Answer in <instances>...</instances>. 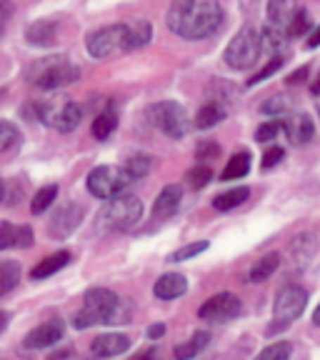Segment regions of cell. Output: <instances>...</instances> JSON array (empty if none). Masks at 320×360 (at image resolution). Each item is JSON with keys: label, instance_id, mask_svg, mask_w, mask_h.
<instances>
[{"label": "cell", "instance_id": "1", "mask_svg": "<svg viewBox=\"0 0 320 360\" xmlns=\"http://www.w3.org/2000/svg\"><path fill=\"white\" fill-rule=\"evenodd\" d=\"M165 20L178 38L203 40L223 25V8L220 0H173Z\"/></svg>", "mask_w": 320, "mask_h": 360}, {"label": "cell", "instance_id": "2", "mask_svg": "<svg viewBox=\"0 0 320 360\" xmlns=\"http://www.w3.org/2000/svg\"><path fill=\"white\" fill-rule=\"evenodd\" d=\"M153 38V28L148 20H130V22H115L105 28L90 33L85 45L93 58H113L123 53L138 51L148 45Z\"/></svg>", "mask_w": 320, "mask_h": 360}, {"label": "cell", "instance_id": "3", "mask_svg": "<svg viewBox=\"0 0 320 360\" xmlns=\"http://www.w3.org/2000/svg\"><path fill=\"white\" fill-rule=\"evenodd\" d=\"M133 315V305L125 298L115 295L108 288H93L85 292L83 308L75 313L73 326L78 330L93 326H118V323H128Z\"/></svg>", "mask_w": 320, "mask_h": 360}, {"label": "cell", "instance_id": "4", "mask_svg": "<svg viewBox=\"0 0 320 360\" xmlns=\"http://www.w3.org/2000/svg\"><path fill=\"white\" fill-rule=\"evenodd\" d=\"M143 215V202L138 195L130 193H118V195L108 198V202L101 208L96 218L98 233H120L130 231Z\"/></svg>", "mask_w": 320, "mask_h": 360}, {"label": "cell", "instance_id": "5", "mask_svg": "<svg viewBox=\"0 0 320 360\" xmlns=\"http://www.w3.org/2000/svg\"><path fill=\"white\" fill-rule=\"evenodd\" d=\"M80 75L78 65L65 56H53V58H40L30 65L28 80L40 90H58L65 85L75 83Z\"/></svg>", "mask_w": 320, "mask_h": 360}, {"label": "cell", "instance_id": "6", "mask_svg": "<svg viewBox=\"0 0 320 360\" xmlns=\"http://www.w3.org/2000/svg\"><path fill=\"white\" fill-rule=\"evenodd\" d=\"M305 305H308V292H305L303 288L295 285V283L283 285L276 295V305H273V321L276 323L268 328L270 335L278 330H286L288 326H293V323L303 315Z\"/></svg>", "mask_w": 320, "mask_h": 360}, {"label": "cell", "instance_id": "7", "mask_svg": "<svg viewBox=\"0 0 320 360\" xmlns=\"http://www.w3.org/2000/svg\"><path fill=\"white\" fill-rule=\"evenodd\" d=\"M38 118L45 125L60 130V133H70L80 125L83 120V108L73 103L70 98H53V101H43L35 105Z\"/></svg>", "mask_w": 320, "mask_h": 360}, {"label": "cell", "instance_id": "8", "mask_svg": "<svg viewBox=\"0 0 320 360\" xmlns=\"http://www.w3.org/2000/svg\"><path fill=\"white\" fill-rule=\"evenodd\" d=\"M130 183H133V178L123 165H98L88 173V191L101 200L125 193Z\"/></svg>", "mask_w": 320, "mask_h": 360}, {"label": "cell", "instance_id": "9", "mask_svg": "<svg viewBox=\"0 0 320 360\" xmlns=\"http://www.w3.org/2000/svg\"><path fill=\"white\" fill-rule=\"evenodd\" d=\"M148 115H151L153 125H155L158 130H163L168 138H175V141L183 138V135L191 130V120H188L186 108L175 101L155 103V105L148 110Z\"/></svg>", "mask_w": 320, "mask_h": 360}, {"label": "cell", "instance_id": "10", "mask_svg": "<svg viewBox=\"0 0 320 360\" xmlns=\"http://www.w3.org/2000/svg\"><path fill=\"white\" fill-rule=\"evenodd\" d=\"M260 38L253 28H243L236 38L231 40V45L225 48V63L233 70H248L253 68L260 58Z\"/></svg>", "mask_w": 320, "mask_h": 360}, {"label": "cell", "instance_id": "11", "mask_svg": "<svg viewBox=\"0 0 320 360\" xmlns=\"http://www.w3.org/2000/svg\"><path fill=\"white\" fill-rule=\"evenodd\" d=\"M243 310L241 300L233 295V292H218L213 298H208L205 303L198 308V315H200V321H208V323H225V321H233L238 318Z\"/></svg>", "mask_w": 320, "mask_h": 360}, {"label": "cell", "instance_id": "12", "mask_svg": "<svg viewBox=\"0 0 320 360\" xmlns=\"http://www.w3.org/2000/svg\"><path fill=\"white\" fill-rule=\"evenodd\" d=\"M80 220H83V208L75 205V202H68V205L56 210L51 225H48V233H51L53 238H58V240H63V238H68L78 228Z\"/></svg>", "mask_w": 320, "mask_h": 360}, {"label": "cell", "instance_id": "13", "mask_svg": "<svg viewBox=\"0 0 320 360\" xmlns=\"http://www.w3.org/2000/svg\"><path fill=\"white\" fill-rule=\"evenodd\" d=\"M63 323L60 321H48L43 326L33 328V330L25 335V348L30 350H43V348H51L56 345L58 340H63Z\"/></svg>", "mask_w": 320, "mask_h": 360}, {"label": "cell", "instance_id": "14", "mask_svg": "<svg viewBox=\"0 0 320 360\" xmlns=\"http://www.w3.org/2000/svg\"><path fill=\"white\" fill-rule=\"evenodd\" d=\"M130 348V338L123 333H105V335H98L93 343H90V353L96 358H115V355H123Z\"/></svg>", "mask_w": 320, "mask_h": 360}, {"label": "cell", "instance_id": "15", "mask_svg": "<svg viewBox=\"0 0 320 360\" xmlns=\"http://www.w3.org/2000/svg\"><path fill=\"white\" fill-rule=\"evenodd\" d=\"M33 240H35L33 228H28V225L0 223V250H8V248H30Z\"/></svg>", "mask_w": 320, "mask_h": 360}, {"label": "cell", "instance_id": "16", "mask_svg": "<svg viewBox=\"0 0 320 360\" xmlns=\"http://www.w3.org/2000/svg\"><path fill=\"white\" fill-rule=\"evenodd\" d=\"M180 200H183V188L180 186L163 188V193L155 198V205H153V218L155 220L173 218V215L180 210Z\"/></svg>", "mask_w": 320, "mask_h": 360}, {"label": "cell", "instance_id": "17", "mask_svg": "<svg viewBox=\"0 0 320 360\" xmlns=\"http://www.w3.org/2000/svg\"><path fill=\"white\" fill-rule=\"evenodd\" d=\"M281 130H286V135L290 138L295 146L300 143H308L313 138L315 128H313V120L305 115V112H295V115H288L286 120L281 123Z\"/></svg>", "mask_w": 320, "mask_h": 360}, {"label": "cell", "instance_id": "18", "mask_svg": "<svg viewBox=\"0 0 320 360\" xmlns=\"http://www.w3.org/2000/svg\"><path fill=\"white\" fill-rule=\"evenodd\" d=\"M188 290V278L180 276V273H165L155 281L153 285V292H155V298L160 300H175L180 295H186Z\"/></svg>", "mask_w": 320, "mask_h": 360}, {"label": "cell", "instance_id": "19", "mask_svg": "<svg viewBox=\"0 0 320 360\" xmlns=\"http://www.w3.org/2000/svg\"><path fill=\"white\" fill-rule=\"evenodd\" d=\"M58 38V22L56 20H38L25 30V40L35 48H48Z\"/></svg>", "mask_w": 320, "mask_h": 360}, {"label": "cell", "instance_id": "20", "mask_svg": "<svg viewBox=\"0 0 320 360\" xmlns=\"http://www.w3.org/2000/svg\"><path fill=\"white\" fill-rule=\"evenodd\" d=\"M315 248H318V240H315L313 233H303L293 240L290 245V260H293V268L295 270H303L308 265V260L313 258Z\"/></svg>", "mask_w": 320, "mask_h": 360}, {"label": "cell", "instance_id": "21", "mask_svg": "<svg viewBox=\"0 0 320 360\" xmlns=\"http://www.w3.org/2000/svg\"><path fill=\"white\" fill-rule=\"evenodd\" d=\"M260 38V51H268L273 56H281L283 51L288 48V30L286 28H278V25H265L263 33L258 35Z\"/></svg>", "mask_w": 320, "mask_h": 360}, {"label": "cell", "instance_id": "22", "mask_svg": "<svg viewBox=\"0 0 320 360\" xmlns=\"http://www.w3.org/2000/svg\"><path fill=\"white\" fill-rule=\"evenodd\" d=\"M295 11H298V3H295V0H268V20H270V25L288 28V22L293 20Z\"/></svg>", "mask_w": 320, "mask_h": 360}, {"label": "cell", "instance_id": "23", "mask_svg": "<svg viewBox=\"0 0 320 360\" xmlns=\"http://www.w3.org/2000/svg\"><path fill=\"white\" fill-rule=\"evenodd\" d=\"M68 263H70V253H68V250H60V253H56V255H48V258H43L33 270H30V278H33V281L51 278V276H56L58 270L65 268Z\"/></svg>", "mask_w": 320, "mask_h": 360}, {"label": "cell", "instance_id": "24", "mask_svg": "<svg viewBox=\"0 0 320 360\" xmlns=\"http://www.w3.org/2000/svg\"><path fill=\"white\" fill-rule=\"evenodd\" d=\"M208 343H210V333H205V330L193 333L191 340H186V343H180L178 348H175V358H180V360L196 358V355H200L203 350L208 348Z\"/></svg>", "mask_w": 320, "mask_h": 360}, {"label": "cell", "instance_id": "25", "mask_svg": "<svg viewBox=\"0 0 320 360\" xmlns=\"http://www.w3.org/2000/svg\"><path fill=\"white\" fill-rule=\"evenodd\" d=\"M278 265H281V253H268V255H263V258H260L258 263H255L253 268H250V281H253V283L268 281V278L278 270Z\"/></svg>", "mask_w": 320, "mask_h": 360}, {"label": "cell", "instance_id": "26", "mask_svg": "<svg viewBox=\"0 0 320 360\" xmlns=\"http://www.w3.org/2000/svg\"><path fill=\"white\" fill-rule=\"evenodd\" d=\"M20 281V265L15 260H0V298L8 295Z\"/></svg>", "mask_w": 320, "mask_h": 360}, {"label": "cell", "instance_id": "27", "mask_svg": "<svg viewBox=\"0 0 320 360\" xmlns=\"http://www.w3.org/2000/svg\"><path fill=\"white\" fill-rule=\"evenodd\" d=\"M225 118V108L220 103H208V105H203L196 115V128L205 130V128H213L218 125L220 120Z\"/></svg>", "mask_w": 320, "mask_h": 360}, {"label": "cell", "instance_id": "28", "mask_svg": "<svg viewBox=\"0 0 320 360\" xmlns=\"http://www.w3.org/2000/svg\"><path fill=\"white\" fill-rule=\"evenodd\" d=\"M248 195H250V191H248V188H233V191L215 195L213 208L215 210H233V208H238L241 202H245Z\"/></svg>", "mask_w": 320, "mask_h": 360}, {"label": "cell", "instance_id": "29", "mask_svg": "<svg viewBox=\"0 0 320 360\" xmlns=\"http://www.w3.org/2000/svg\"><path fill=\"white\" fill-rule=\"evenodd\" d=\"M248 170H250V153H236V155L228 160V165H225L223 170V180H238L243 178V175H248Z\"/></svg>", "mask_w": 320, "mask_h": 360}, {"label": "cell", "instance_id": "30", "mask_svg": "<svg viewBox=\"0 0 320 360\" xmlns=\"http://www.w3.org/2000/svg\"><path fill=\"white\" fill-rule=\"evenodd\" d=\"M115 125H118L115 110H103L101 115L93 120V138H96V141H105L108 135L115 130Z\"/></svg>", "mask_w": 320, "mask_h": 360}, {"label": "cell", "instance_id": "31", "mask_svg": "<svg viewBox=\"0 0 320 360\" xmlns=\"http://www.w3.org/2000/svg\"><path fill=\"white\" fill-rule=\"evenodd\" d=\"M123 168L128 170V175L133 180H141V178H146V175L151 173L153 158L151 155H143V153H135V155H130L128 160H125Z\"/></svg>", "mask_w": 320, "mask_h": 360}, {"label": "cell", "instance_id": "32", "mask_svg": "<svg viewBox=\"0 0 320 360\" xmlns=\"http://www.w3.org/2000/svg\"><path fill=\"white\" fill-rule=\"evenodd\" d=\"M56 198H58V186H56V183H53V186H43L33 195V200H30V213H33V215L45 213V210L53 205V200H56Z\"/></svg>", "mask_w": 320, "mask_h": 360}, {"label": "cell", "instance_id": "33", "mask_svg": "<svg viewBox=\"0 0 320 360\" xmlns=\"http://www.w3.org/2000/svg\"><path fill=\"white\" fill-rule=\"evenodd\" d=\"M210 248V243L208 240H198V243H191V245H183L180 250H175L173 255H170V263H183V260H191V258H196V255H200V253H205Z\"/></svg>", "mask_w": 320, "mask_h": 360}, {"label": "cell", "instance_id": "34", "mask_svg": "<svg viewBox=\"0 0 320 360\" xmlns=\"http://www.w3.org/2000/svg\"><path fill=\"white\" fill-rule=\"evenodd\" d=\"M20 143V130L8 120H0V153L11 150Z\"/></svg>", "mask_w": 320, "mask_h": 360}, {"label": "cell", "instance_id": "35", "mask_svg": "<svg viewBox=\"0 0 320 360\" xmlns=\"http://www.w3.org/2000/svg\"><path fill=\"white\" fill-rule=\"evenodd\" d=\"M310 25H313V22H310V15L303 11V8H298V11H295V15H293V20L288 22L286 30H288V35H290V38H300V35L308 33Z\"/></svg>", "mask_w": 320, "mask_h": 360}, {"label": "cell", "instance_id": "36", "mask_svg": "<svg viewBox=\"0 0 320 360\" xmlns=\"http://www.w3.org/2000/svg\"><path fill=\"white\" fill-rule=\"evenodd\" d=\"M293 108L290 98L288 96H273L270 101L263 103V112L265 115H288Z\"/></svg>", "mask_w": 320, "mask_h": 360}, {"label": "cell", "instance_id": "37", "mask_svg": "<svg viewBox=\"0 0 320 360\" xmlns=\"http://www.w3.org/2000/svg\"><path fill=\"white\" fill-rule=\"evenodd\" d=\"M186 180L191 183V188L200 191V188H205L210 183V168H208V165H196V168L188 170Z\"/></svg>", "mask_w": 320, "mask_h": 360}, {"label": "cell", "instance_id": "38", "mask_svg": "<svg viewBox=\"0 0 320 360\" xmlns=\"http://www.w3.org/2000/svg\"><path fill=\"white\" fill-rule=\"evenodd\" d=\"M290 353H293V348L288 343H273L260 350L258 358L260 360H286V358H290Z\"/></svg>", "mask_w": 320, "mask_h": 360}, {"label": "cell", "instance_id": "39", "mask_svg": "<svg viewBox=\"0 0 320 360\" xmlns=\"http://www.w3.org/2000/svg\"><path fill=\"white\" fill-rule=\"evenodd\" d=\"M281 65H283V58H281V56H273V60H270L268 65H265L263 70H260V73H255L253 78L248 80V85H258V83H263V80H265V78H270V75L276 73V70H278Z\"/></svg>", "mask_w": 320, "mask_h": 360}, {"label": "cell", "instance_id": "40", "mask_svg": "<svg viewBox=\"0 0 320 360\" xmlns=\"http://www.w3.org/2000/svg\"><path fill=\"white\" fill-rule=\"evenodd\" d=\"M278 133H281V123H278V120H270V123H263L258 130H255V141L268 143V141H273Z\"/></svg>", "mask_w": 320, "mask_h": 360}, {"label": "cell", "instance_id": "41", "mask_svg": "<svg viewBox=\"0 0 320 360\" xmlns=\"http://www.w3.org/2000/svg\"><path fill=\"white\" fill-rule=\"evenodd\" d=\"M218 153H220V148L215 146L213 141H203L200 146H198L196 155H198V160H213V158H218Z\"/></svg>", "mask_w": 320, "mask_h": 360}, {"label": "cell", "instance_id": "42", "mask_svg": "<svg viewBox=\"0 0 320 360\" xmlns=\"http://www.w3.org/2000/svg\"><path fill=\"white\" fill-rule=\"evenodd\" d=\"M11 15H13V6H11V0H0V38L6 35L8 22H11Z\"/></svg>", "mask_w": 320, "mask_h": 360}, {"label": "cell", "instance_id": "43", "mask_svg": "<svg viewBox=\"0 0 320 360\" xmlns=\"http://www.w3.org/2000/svg\"><path fill=\"white\" fill-rule=\"evenodd\" d=\"M281 160H283V148H270L263 155V168H276Z\"/></svg>", "mask_w": 320, "mask_h": 360}, {"label": "cell", "instance_id": "44", "mask_svg": "<svg viewBox=\"0 0 320 360\" xmlns=\"http://www.w3.org/2000/svg\"><path fill=\"white\" fill-rule=\"evenodd\" d=\"M305 78H308V68H300V70H295V73L288 78V83H303Z\"/></svg>", "mask_w": 320, "mask_h": 360}, {"label": "cell", "instance_id": "45", "mask_svg": "<svg viewBox=\"0 0 320 360\" xmlns=\"http://www.w3.org/2000/svg\"><path fill=\"white\" fill-rule=\"evenodd\" d=\"M160 335H165V326H151L148 328V338H151V340H155V338H160Z\"/></svg>", "mask_w": 320, "mask_h": 360}, {"label": "cell", "instance_id": "46", "mask_svg": "<svg viewBox=\"0 0 320 360\" xmlns=\"http://www.w3.org/2000/svg\"><path fill=\"white\" fill-rule=\"evenodd\" d=\"M308 45H310V48H318V45H320V28H318V30H315V33H313V35H310Z\"/></svg>", "mask_w": 320, "mask_h": 360}, {"label": "cell", "instance_id": "47", "mask_svg": "<svg viewBox=\"0 0 320 360\" xmlns=\"http://www.w3.org/2000/svg\"><path fill=\"white\" fill-rule=\"evenodd\" d=\"M8 318H11V315H8L6 310H0V333H3L8 328Z\"/></svg>", "mask_w": 320, "mask_h": 360}, {"label": "cell", "instance_id": "48", "mask_svg": "<svg viewBox=\"0 0 320 360\" xmlns=\"http://www.w3.org/2000/svg\"><path fill=\"white\" fill-rule=\"evenodd\" d=\"M313 323L320 328V305H318V308H315V313H313Z\"/></svg>", "mask_w": 320, "mask_h": 360}, {"label": "cell", "instance_id": "49", "mask_svg": "<svg viewBox=\"0 0 320 360\" xmlns=\"http://www.w3.org/2000/svg\"><path fill=\"white\" fill-rule=\"evenodd\" d=\"M3 195H6V183H3V178H0V200H3Z\"/></svg>", "mask_w": 320, "mask_h": 360}]
</instances>
